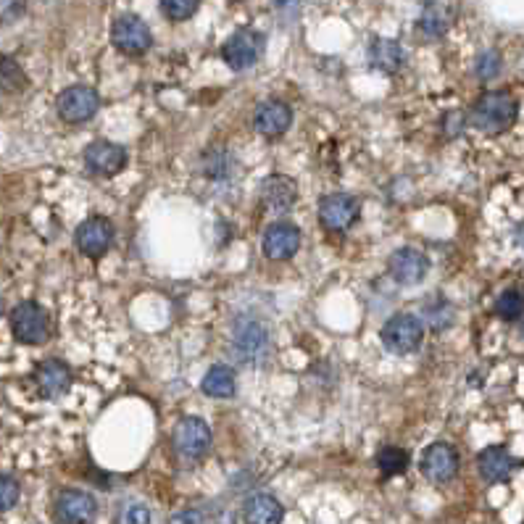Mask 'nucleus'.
Here are the masks:
<instances>
[{"instance_id": "obj_29", "label": "nucleus", "mask_w": 524, "mask_h": 524, "mask_svg": "<svg viewBox=\"0 0 524 524\" xmlns=\"http://www.w3.org/2000/svg\"><path fill=\"white\" fill-rule=\"evenodd\" d=\"M474 74L482 79V82H490L501 74V56L498 51H485L477 56V64H474Z\"/></svg>"}, {"instance_id": "obj_31", "label": "nucleus", "mask_w": 524, "mask_h": 524, "mask_svg": "<svg viewBox=\"0 0 524 524\" xmlns=\"http://www.w3.org/2000/svg\"><path fill=\"white\" fill-rule=\"evenodd\" d=\"M27 11V0H0V24L19 22Z\"/></svg>"}, {"instance_id": "obj_17", "label": "nucleus", "mask_w": 524, "mask_h": 524, "mask_svg": "<svg viewBox=\"0 0 524 524\" xmlns=\"http://www.w3.org/2000/svg\"><path fill=\"white\" fill-rule=\"evenodd\" d=\"M456 22V3L453 0H427L419 14V32L424 37H443Z\"/></svg>"}, {"instance_id": "obj_37", "label": "nucleus", "mask_w": 524, "mask_h": 524, "mask_svg": "<svg viewBox=\"0 0 524 524\" xmlns=\"http://www.w3.org/2000/svg\"><path fill=\"white\" fill-rule=\"evenodd\" d=\"M0 311H3V301H0Z\"/></svg>"}, {"instance_id": "obj_20", "label": "nucleus", "mask_w": 524, "mask_h": 524, "mask_svg": "<svg viewBox=\"0 0 524 524\" xmlns=\"http://www.w3.org/2000/svg\"><path fill=\"white\" fill-rule=\"evenodd\" d=\"M477 469H480L485 482H506L511 472L517 469V461L511 459V453L501 446H490L477 456Z\"/></svg>"}, {"instance_id": "obj_21", "label": "nucleus", "mask_w": 524, "mask_h": 524, "mask_svg": "<svg viewBox=\"0 0 524 524\" xmlns=\"http://www.w3.org/2000/svg\"><path fill=\"white\" fill-rule=\"evenodd\" d=\"M282 517H285L282 503L274 496H266V493H256L243 506L245 524H280Z\"/></svg>"}, {"instance_id": "obj_12", "label": "nucleus", "mask_w": 524, "mask_h": 524, "mask_svg": "<svg viewBox=\"0 0 524 524\" xmlns=\"http://www.w3.org/2000/svg\"><path fill=\"white\" fill-rule=\"evenodd\" d=\"M419 467H422V474L427 480L446 485L459 474V453L448 443H432L430 448H424Z\"/></svg>"}, {"instance_id": "obj_28", "label": "nucleus", "mask_w": 524, "mask_h": 524, "mask_svg": "<svg viewBox=\"0 0 524 524\" xmlns=\"http://www.w3.org/2000/svg\"><path fill=\"white\" fill-rule=\"evenodd\" d=\"M201 6V0H161V8H164V14L172 19V22H185L190 16L198 11Z\"/></svg>"}, {"instance_id": "obj_35", "label": "nucleus", "mask_w": 524, "mask_h": 524, "mask_svg": "<svg viewBox=\"0 0 524 524\" xmlns=\"http://www.w3.org/2000/svg\"><path fill=\"white\" fill-rule=\"evenodd\" d=\"M517 243L524 248V222L517 227Z\"/></svg>"}, {"instance_id": "obj_7", "label": "nucleus", "mask_w": 524, "mask_h": 524, "mask_svg": "<svg viewBox=\"0 0 524 524\" xmlns=\"http://www.w3.org/2000/svg\"><path fill=\"white\" fill-rule=\"evenodd\" d=\"M111 43L124 56H143L153 43V35L148 24L135 14L119 16L111 27Z\"/></svg>"}, {"instance_id": "obj_33", "label": "nucleus", "mask_w": 524, "mask_h": 524, "mask_svg": "<svg viewBox=\"0 0 524 524\" xmlns=\"http://www.w3.org/2000/svg\"><path fill=\"white\" fill-rule=\"evenodd\" d=\"M151 522V511L140 506V503H132L127 514H124V524H148Z\"/></svg>"}, {"instance_id": "obj_24", "label": "nucleus", "mask_w": 524, "mask_h": 524, "mask_svg": "<svg viewBox=\"0 0 524 524\" xmlns=\"http://www.w3.org/2000/svg\"><path fill=\"white\" fill-rule=\"evenodd\" d=\"M27 87V74L11 56H0V93H22Z\"/></svg>"}, {"instance_id": "obj_8", "label": "nucleus", "mask_w": 524, "mask_h": 524, "mask_svg": "<svg viewBox=\"0 0 524 524\" xmlns=\"http://www.w3.org/2000/svg\"><path fill=\"white\" fill-rule=\"evenodd\" d=\"M56 108H58V116H61L64 122L82 124V122H90V119L98 114L101 98H98V93H95L93 87L72 85L58 95Z\"/></svg>"}, {"instance_id": "obj_32", "label": "nucleus", "mask_w": 524, "mask_h": 524, "mask_svg": "<svg viewBox=\"0 0 524 524\" xmlns=\"http://www.w3.org/2000/svg\"><path fill=\"white\" fill-rule=\"evenodd\" d=\"M169 524H209V519H206V514H203L201 509H185L177 511V514L169 519Z\"/></svg>"}, {"instance_id": "obj_27", "label": "nucleus", "mask_w": 524, "mask_h": 524, "mask_svg": "<svg viewBox=\"0 0 524 524\" xmlns=\"http://www.w3.org/2000/svg\"><path fill=\"white\" fill-rule=\"evenodd\" d=\"M424 316H427V322H430V327H435V330H448L453 324V319H456L451 303H448L446 298H435V303H427Z\"/></svg>"}, {"instance_id": "obj_18", "label": "nucleus", "mask_w": 524, "mask_h": 524, "mask_svg": "<svg viewBox=\"0 0 524 524\" xmlns=\"http://www.w3.org/2000/svg\"><path fill=\"white\" fill-rule=\"evenodd\" d=\"M259 195L266 209L274 211V214H282V211L293 209L295 201H298V187L285 174H272V177H266L261 182Z\"/></svg>"}, {"instance_id": "obj_34", "label": "nucleus", "mask_w": 524, "mask_h": 524, "mask_svg": "<svg viewBox=\"0 0 524 524\" xmlns=\"http://www.w3.org/2000/svg\"><path fill=\"white\" fill-rule=\"evenodd\" d=\"M464 114L461 111H451V114H446V119H443V127H446V135L448 137H456L461 130H464Z\"/></svg>"}, {"instance_id": "obj_14", "label": "nucleus", "mask_w": 524, "mask_h": 524, "mask_svg": "<svg viewBox=\"0 0 524 524\" xmlns=\"http://www.w3.org/2000/svg\"><path fill=\"white\" fill-rule=\"evenodd\" d=\"M85 166L90 174L98 177H114L127 166V151L122 145L108 143V140H98L85 148Z\"/></svg>"}, {"instance_id": "obj_10", "label": "nucleus", "mask_w": 524, "mask_h": 524, "mask_svg": "<svg viewBox=\"0 0 524 524\" xmlns=\"http://www.w3.org/2000/svg\"><path fill=\"white\" fill-rule=\"evenodd\" d=\"M79 253H85L87 259H101L114 243V224L108 222L106 216H90L77 227L74 235Z\"/></svg>"}, {"instance_id": "obj_26", "label": "nucleus", "mask_w": 524, "mask_h": 524, "mask_svg": "<svg viewBox=\"0 0 524 524\" xmlns=\"http://www.w3.org/2000/svg\"><path fill=\"white\" fill-rule=\"evenodd\" d=\"M496 314L501 316L503 322H514L524 314V290L509 288L498 295L496 301Z\"/></svg>"}, {"instance_id": "obj_25", "label": "nucleus", "mask_w": 524, "mask_h": 524, "mask_svg": "<svg viewBox=\"0 0 524 524\" xmlns=\"http://www.w3.org/2000/svg\"><path fill=\"white\" fill-rule=\"evenodd\" d=\"M409 464V453L398 446H388L377 453V467H380V472L385 474V477H398V474H403L409 469Z\"/></svg>"}, {"instance_id": "obj_13", "label": "nucleus", "mask_w": 524, "mask_h": 524, "mask_svg": "<svg viewBox=\"0 0 524 524\" xmlns=\"http://www.w3.org/2000/svg\"><path fill=\"white\" fill-rule=\"evenodd\" d=\"M301 248V230L290 222H277L261 237V251L266 259L288 261Z\"/></svg>"}, {"instance_id": "obj_4", "label": "nucleus", "mask_w": 524, "mask_h": 524, "mask_svg": "<svg viewBox=\"0 0 524 524\" xmlns=\"http://www.w3.org/2000/svg\"><path fill=\"white\" fill-rule=\"evenodd\" d=\"M266 51V37L256 29H237L235 35L222 45L224 64L235 69V72H245L261 61Z\"/></svg>"}, {"instance_id": "obj_16", "label": "nucleus", "mask_w": 524, "mask_h": 524, "mask_svg": "<svg viewBox=\"0 0 524 524\" xmlns=\"http://www.w3.org/2000/svg\"><path fill=\"white\" fill-rule=\"evenodd\" d=\"M253 124H256V132H259V135L269 137V140H277V137H282L290 130V124H293V108L282 101H264L256 108V114H253Z\"/></svg>"}, {"instance_id": "obj_1", "label": "nucleus", "mask_w": 524, "mask_h": 524, "mask_svg": "<svg viewBox=\"0 0 524 524\" xmlns=\"http://www.w3.org/2000/svg\"><path fill=\"white\" fill-rule=\"evenodd\" d=\"M517 114V101L509 93L496 90V93H485L477 98V103L472 106V114H469V122L480 132L501 135V132H506L514 124Z\"/></svg>"}, {"instance_id": "obj_22", "label": "nucleus", "mask_w": 524, "mask_h": 524, "mask_svg": "<svg viewBox=\"0 0 524 524\" xmlns=\"http://www.w3.org/2000/svg\"><path fill=\"white\" fill-rule=\"evenodd\" d=\"M403 64V48L395 40H385V37H374L369 43V66L382 74L398 72Z\"/></svg>"}, {"instance_id": "obj_11", "label": "nucleus", "mask_w": 524, "mask_h": 524, "mask_svg": "<svg viewBox=\"0 0 524 524\" xmlns=\"http://www.w3.org/2000/svg\"><path fill=\"white\" fill-rule=\"evenodd\" d=\"M361 214L359 198H353L348 193H332L324 195L319 203V222L327 227L330 232L348 230Z\"/></svg>"}, {"instance_id": "obj_23", "label": "nucleus", "mask_w": 524, "mask_h": 524, "mask_svg": "<svg viewBox=\"0 0 524 524\" xmlns=\"http://www.w3.org/2000/svg\"><path fill=\"white\" fill-rule=\"evenodd\" d=\"M201 390L209 395V398H232L237 390L235 372H232L230 367L216 364V367H211L209 372H206V377H203Z\"/></svg>"}, {"instance_id": "obj_9", "label": "nucleus", "mask_w": 524, "mask_h": 524, "mask_svg": "<svg viewBox=\"0 0 524 524\" xmlns=\"http://www.w3.org/2000/svg\"><path fill=\"white\" fill-rule=\"evenodd\" d=\"M53 514H56L58 524H95V519H98V501L85 490L66 488L56 496Z\"/></svg>"}, {"instance_id": "obj_19", "label": "nucleus", "mask_w": 524, "mask_h": 524, "mask_svg": "<svg viewBox=\"0 0 524 524\" xmlns=\"http://www.w3.org/2000/svg\"><path fill=\"white\" fill-rule=\"evenodd\" d=\"M35 382L45 398H58V395H64L66 390L72 388V369L66 367L64 361L48 359L43 364H37Z\"/></svg>"}, {"instance_id": "obj_15", "label": "nucleus", "mask_w": 524, "mask_h": 524, "mask_svg": "<svg viewBox=\"0 0 524 524\" xmlns=\"http://www.w3.org/2000/svg\"><path fill=\"white\" fill-rule=\"evenodd\" d=\"M390 277L401 285H419L430 272V259L417 248H401L388 261Z\"/></svg>"}, {"instance_id": "obj_6", "label": "nucleus", "mask_w": 524, "mask_h": 524, "mask_svg": "<svg viewBox=\"0 0 524 524\" xmlns=\"http://www.w3.org/2000/svg\"><path fill=\"white\" fill-rule=\"evenodd\" d=\"M424 340V324L414 314L390 316L382 327V345L393 353H414Z\"/></svg>"}, {"instance_id": "obj_30", "label": "nucleus", "mask_w": 524, "mask_h": 524, "mask_svg": "<svg viewBox=\"0 0 524 524\" xmlns=\"http://www.w3.org/2000/svg\"><path fill=\"white\" fill-rule=\"evenodd\" d=\"M19 496H22L19 482H16L14 477H8V474H0V514L14 509L16 503H19Z\"/></svg>"}, {"instance_id": "obj_3", "label": "nucleus", "mask_w": 524, "mask_h": 524, "mask_svg": "<svg viewBox=\"0 0 524 524\" xmlns=\"http://www.w3.org/2000/svg\"><path fill=\"white\" fill-rule=\"evenodd\" d=\"M11 332L14 338L24 345H43L45 340L51 338V319L48 311L35 301L19 303L11 311Z\"/></svg>"}, {"instance_id": "obj_36", "label": "nucleus", "mask_w": 524, "mask_h": 524, "mask_svg": "<svg viewBox=\"0 0 524 524\" xmlns=\"http://www.w3.org/2000/svg\"><path fill=\"white\" fill-rule=\"evenodd\" d=\"M522 338H524V322H522Z\"/></svg>"}, {"instance_id": "obj_5", "label": "nucleus", "mask_w": 524, "mask_h": 524, "mask_svg": "<svg viewBox=\"0 0 524 524\" xmlns=\"http://www.w3.org/2000/svg\"><path fill=\"white\" fill-rule=\"evenodd\" d=\"M174 451L187 464L201 461L211 448V430L209 424L198 417H185L177 427H174Z\"/></svg>"}, {"instance_id": "obj_2", "label": "nucleus", "mask_w": 524, "mask_h": 524, "mask_svg": "<svg viewBox=\"0 0 524 524\" xmlns=\"http://www.w3.org/2000/svg\"><path fill=\"white\" fill-rule=\"evenodd\" d=\"M232 348L240 364H259L269 348V332L266 324L256 316H240L232 332Z\"/></svg>"}]
</instances>
